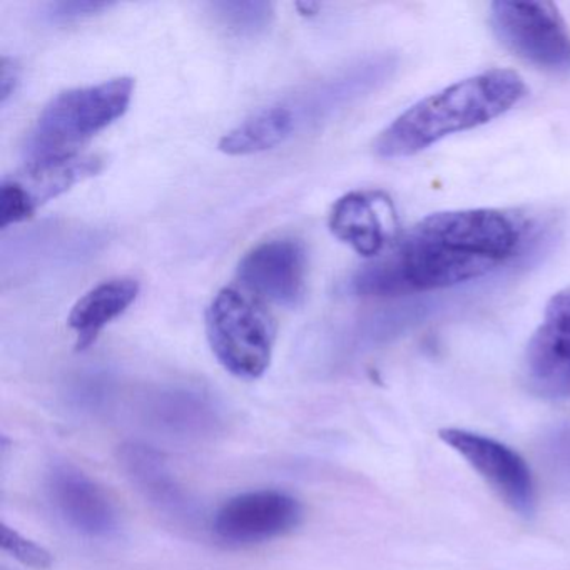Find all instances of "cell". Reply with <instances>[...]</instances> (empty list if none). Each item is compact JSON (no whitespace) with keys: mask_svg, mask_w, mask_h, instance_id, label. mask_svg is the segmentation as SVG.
<instances>
[{"mask_svg":"<svg viewBox=\"0 0 570 570\" xmlns=\"http://www.w3.org/2000/svg\"><path fill=\"white\" fill-rule=\"evenodd\" d=\"M318 8H320L318 4H298L299 11H302V9H305V11L302 12V14H305V16L315 14V12L318 11Z\"/></svg>","mask_w":570,"mask_h":570,"instance_id":"21","label":"cell"},{"mask_svg":"<svg viewBox=\"0 0 570 570\" xmlns=\"http://www.w3.org/2000/svg\"><path fill=\"white\" fill-rule=\"evenodd\" d=\"M395 208L382 191H353L330 213V229L340 242L366 258H376L393 238Z\"/></svg>","mask_w":570,"mask_h":570,"instance_id":"12","label":"cell"},{"mask_svg":"<svg viewBox=\"0 0 570 570\" xmlns=\"http://www.w3.org/2000/svg\"><path fill=\"white\" fill-rule=\"evenodd\" d=\"M2 550L11 553L16 560L24 563V566L32 567V569H49L52 566V556L45 549L38 546L32 540L22 537L18 530L2 523Z\"/></svg>","mask_w":570,"mask_h":570,"instance_id":"17","label":"cell"},{"mask_svg":"<svg viewBox=\"0 0 570 570\" xmlns=\"http://www.w3.org/2000/svg\"><path fill=\"white\" fill-rule=\"evenodd\" d=\"M238 278L249 292L279 306H296L305 296V248L295 239H272L246 253Z\"/></svg>","mask_w":570,"mask_h":570,"instance_id":"11","label":"cell"},{"mask_svg":"<svg viewBox=\"0 0 570 570\" xmlns=\"http://www.w3.org/2000/svg\"><path fill=\"white\" fill-rule=\"evenodd\" d=\"M439 436L466 460L510 509L525 517L533 512L535 487L532 472L515 450L466 430L443 429Z\"/></svg>","mask_w":570,"mask_h":570,"instance_id":"8","label":"cell"},{"mask_svg":"<svg viewBox=\"0 0 570 570\" xmlns=\"http://www.w3.org/2000/svg\"><path fill=\"white\" fill-rule=\"evenodd\" d=\"M549 450L556 466L562 469L563 473L570 476V426L553 433Z\"/></svg>","mask_w":570,"mask_h":570,"instance_id":"19","label":"cell"},{"mask_svg":"<svg viewBox=\"0 0 570 570\" xmlns=\"http://www.w3.org/2000/svg\"><path fill=\"white\" fill-rule=\"evenodd\" d=\"M302 503L282 490H255L229 499L213 519V532L232 546L268 542L302 522Z\"/></svg>","mask_w":570,"mask_h":570,"instance_id":"9","label":"cell"},{"mask_svg":"<svg viewBox=\"0 0 570 570\" xmlns=\"http://www.w3.org/2000/svg\"><path fill=\"white\" fill-rule=\"evenodd\" d=\"M139 283L132 278H115L86 293L69 315L76 333V350L89 348L99 333L122 315L138 298Z\"/></svg>","mask_w":570,"mask_h":570,"instance_id":"14","label":"cell"},{"mask_svg":"<svg viewBox=\"0 0 570 570\" xmlns=\"http://www.w3.org/2000/svg\"><path fill=\"white\" fill-rule=\"evenodd\" d=\"M209 9L222 28L242 38L262 35L275 16L269 2H215Z\"/></svg>","mask_w":570,"mask_h":570,"instance_id":"15","label":"cell"},{"mask_svg":"<svg viewBox=\"0 0 570 570\" xmlns=\"http://www.w3.org/2000/svg\"><path fill=\"white\" fill-rule=\"evenodd\" d=\"M527 95L515 71L492 69L429 96L406 109L375 141L380 158H409L446 136L469 131L505 115Z\"/></svg>","mask_w":570,"mask_h":570,"instance_id":"3","label":"cell"},{"mask_svg":"<svg viewBox=\"0 0 570 570\" xmlns=\"http://www.w3.org/2000/svg\"><path fill=\"white\" fill-rule=\"evenodd\" d=\"M0 92H2V102L8 101L9 96L14 92L16 82H18V68L14 62L8 58L2 59V68H0Z\"/></svg>","mask_w":570,"mask_h":570,"instance_id":"20","label":"cell"},{"mask_svg":"<svg viewBox=\"0 0 570 570\" xmlns=\"http://www.w3.org/2000/svg\"><path fill=\"white\" fill-rule=\"evenodd\" d=\"M126 463L129 466V473L135 476L136 482L146 490L151 497L158 500L171 499L178 502V490L173 487L168 473H166L165 465L161 459L155 453L139 446H132L128 450L126 455Z\"/></svg>","mask_w":570,"mask_h":570,"instance_id":"16","label":"cell"},{"mask_svg":"<svg viewBox=\"0 0 570 570\" xmlns=\"http://www.w3.org/2000/svg\"><path fill=\"white\" fill-rule=\"evenodd\" d=\"M396 58L372 56L343 71L253 112L219 141V151L248 156L278 148L299 132L336 118L340 112L379 89L392 78Z\"/></svg>","mask_w":570,"mask_h":570,"instance_id":"2","label":"cell"},{"mask_svg":"<svg viewBox=\"0 0 570 570\" xmlns=\"http://www.w3.org/2000/svg\"><path fill=\"white\" fill-rule=\"evenodd\" d=\"M106 2H51L46 8V18L51 22L65 24V22L78 21V19L88 18V16L98 14V12L108 9Z\"/></svg>","mask_w":570,"mask_h":570,"instance_id":"18","label":"cell"},{"mask_svg":"<svg viewBox=\"0 0 570 570\" xmlns=\"http://www.w3.org/2000/svg\"><path fill=\"white\" fill-rule=\"evenodd\" d=\"M101 169L96 156H66V158L29 161L26 168L8 176L0 185V226L31 218L42 205L69 191Z\"/></svg>","mask_w":570,"mask_h":570,"instance_id":"7","label":"cell"},{"mask_svg":"<svg viewBox=\"0 0 570 570\" xmlns=\"http://www.w3.org/2000/svg\"><path fill=\"white\" fill-rule=\"evenodd\" d=\"M490 19L497 38L523 61L547 71H569L570 35L552 2L499 0Z\"/></svg>","mask_w":570,"mask_h":570,"instance_id":"6","label":"cell"},{"mask_svg":"<svg viewBox=\"0 0 570 570\" xmlns=\"http://www.w3.org/2000/svg\"><path fill=\"white\" fill-rule=\"evenodd\" d=\"M206 335L218 362L232 375L256 380L268 370L275 328L245 293L225 288L206 312Z\"/></svg>","mask_w":570,"mask_h":570,"instance_id":"5","label":"cell"},{"mask_svg":"<svg viewBox=\"0 0 570 570\" xmlns=\"http://www.w3.org/2000/svg\"><path fill=\"white\" fill-rule=\"evenodd\" d=\"M530 389L547 399L570 396V289L552 296L525 353Z\"/></svg>","mask_w":570,"mask_h":570,"instance_id":"10","label":"cell"},{"mask_svg":"<svg viewBox=\"0 0 570 570\" xmlns=\"http://www.w3.org/2000/svg\"><path fill=\"white\" fill-rule=\"evenodd\" d=\"M132 91L131 78H118L56 96L29 132V161L75 156L76 148L128 111Z\"/></svg>","mask_w":570,"mask_h":570,"instance_id":"4","label":"cell"},{"mask_svg":"<svg viewBox=\"0 0 570 570\" xmlns=\"http://www.w3.org/2000/svg\"><path fill=\"white\" fill-rule=\"evenodd\" d=\"M49 492L68 525L89 537H108L118 529V512L108 493L71 465H59L49 475Z\"/></svg>","mask_w":570,"mask_h":570,"instance_id":"13","label":"cell"},{"mask_svg":"<svg viewBox=\"0 0 570 570\" xmlns=\"http://www.w3.org/2000/svg\"><path fill=\"white\" fill-rule=\"evenodd\" d=\"M525 226L499 209L435 213L413 226L389 255L353 273L346 292L363 298L416 295L472 282L522 249Z\"/></svg>","mask_w":570,"mask_h":570,"instance_id":"1","label":"cell"}]
</instances>
